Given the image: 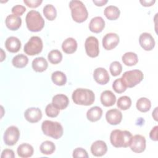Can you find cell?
<instances>
[{
    "label": "cell",
    "instance_id": "6da1fadb",
    "mask_svg": "<svg viewBox=\"0 0 158 158\" xmlns=\"http://www.w3.org/2000/svg\"><path fill=\"white\" fill-rule=\"evenodd\" d=\"M133 138L132 134L127 131L114 130L110 135L111 144L115 148H127L130 146Z\"/></svg>",
    "mask_w": 158,
    "mask_h": 158
},
{
    "label": "cell",
    "instance_id": "7a4b0ae2",
    "mask_svg": "<svg viewBox=\"0 0 158 158\" xmlns=\"http://www.w3.org/2000/svg\"><path fill=\"white\" fill-rule=\"evenodd\" d=\"M72 100L75 104L82 106H90L95 99L93 91L86 88H77L72 93Z\"/></svg>",
    "mask_w": 158,
    "mask_h": 158
},
{
    "label": "cell",
    "instance_id": "3957f363",
    "mask_svg": "<svg viewBox=\"0 0 158 158\" xmlns=\"http://www.w3.org/2000/svg\"><path fill=\"white\" fill-rule=\"evenodd\" d=\"M25 22L28 29L33 32L41 31L44 26V20L40 13L35 10H30L27 13Z\"/></svg>",
    "mask_w": 158,
    "mask_h": 158
},
{
    "label": "cell",
    "instance_id": "277c9868",
    "mask_svg": "<svg viewBox=\"0 0 158 158\" xmlns=\"http://www.w3.org/2000/svg\"><path fill=\"white\" fill-rule=\"evenodd\" d=\"M72 17L74 21L81 23L85 21L88 16V10L81 1L72 0L69 2Z\"/></svg>",
    "mask_w": 158,
    "mask_h": 158
},
{
    "label": "cell",
    "instance_id": "5b68a950",
    "mask_svg": "<svg viewBox=\"0 0 158 158\" xmlns=\"http://www.w3.org/2000/svg\"><path fill=\"white\" fill-rule=\"evenodd\" d=\"M41 129L44 135L54 139H59L63 135V127L57 122L44 120L41 124Z\"/></svg>",
    "mask_w": 158,
    "mask_h": 158
},
{
    "label": "cell",
    "instance_id": "8992f818",
    "mask_svg": "<svg viewBox=\"0 0 158 158\" xmlns=\"http://www.w3.org/2000/svg\"><path fill=\"white\" fill-rule=\"evenodd\" d=\"M143 72L136 69L124 72L121 78L127 88H133L139 83L143 80Z\"/></svg>",
    "mask_w": 158,
    "mask_h": 158
},
{
    "label": "cell",
    "instance_id": "52a82bcc",
    "mask_svg": "<svg viewBox=\"0 0 158 158\" xmlns=\"http://www.w3.org/2000/svg\"><path fill=\"white\" fill-rule=\"evenodd\" d=\"M42 40L37 36H31L24 46V52L29 56H35L40 54L43 49Z\"/></svg>",
    "mask_w": 158,
    "mask_h": 158
},
{
    "label": "cell",
    "instance_id": "ba28073f",
    "mask_svg": "<svg viewBox=\"0 0 158 158\" xmlns=\"http://www.w3.org/2000/svg\"><path fill=\"white\" fill-rule=\"evenodd\" d=\"M85 48L86 54L90 57H96L99 55V41L93 36L88 37L85 43Z\"/></svg>",
    "mask_w": 158,
    "mask_h": 158
},
{
    "label": "cell",
    "instance_id": "9c48e42d",
    "mask_svg": "<svg viewBox=\"0 0 158 158\" xmlns=\"http://www.w3.org/2000/svg\"><path fill=\"white\" fill-rule=\"evenodd\" d=\"M20 136L19 128L15 126L8 127L4 133L3 139L7 146H14L18 141Z\"/></svg>",
    "mask_w": 158,
    "mask_h": 158
},
{
    "label": "cell",
    "instance_id": "30bf717a",
    "mask_svg": "<svg viewBox=\"0 0 158 158\" xmlns=\"http://www.w3.org/2000/svg\"><path fill=\"white\" fill-rule=\"evenodd\" d=\"M130 149L135 153H141L146 149V139L141 135H135L133 136L130 145Z\"/></svg>",
    "mask_w": 158,
    "mask_h": 158
},
{
    "label": "cell",
    "instance_id": "8fae6325",
    "mask_svg": "<svg viewBox=\"0 0 158 158\" xmlns=\"http://www.w3.org/2000/svg\"><path fill=\"white\" fill-rule=\"evenodd\" d=\"M120 38L115 33H107L102 38V46L106 50H112L119 43Z\"/></svg>",
    "mask_w": 158,
    "mask_h": 158
},
{
    "label": "cell",
    "instance_id": "7c38bea8",
    "mask_svg": "<svg viewBox=\"0 0 158 158\" xmlns=\"http://www.w3.org/2000/svg\"><path fill=\"white\" fill-rule=\"evenodd\" d=\"M139 43L145 51H151L155 46V40L149 33H143L139 38Z\"/></svg>",
    "mask_w": 158,
    "mask_h": 158
},
{
    "label": "cell",
    "instance_id": "4fadbf2b",
    "mask_svg": "<svg viewBox=\"0 0 158 158\" xmlns=\"http://www.w3.org/2000/svg\"><path fill=\"white\" fill-rule=\"evenodd\" d=\"M25 118L30 123H36L42 118V112L38 107H30L24 112Z\"/></svg>",
    "mask_w": 158,
    "mask_h": 158
},
{
    "label": "cell",
    "instance_id": "5bb4252c",
    "mask_svg": "<svg viewBox=\"0 0 158 158\" xmlns=\"http://www.w3.org/2000/svg\"><path fill=\"white\" fill-rule=\"evenodd\" d=\"M106 118L109 124L116 125L121 122L122 120V114L117 109H112L107 111Z\"/></svg>",
    "mask_w": 158,
    "mask_h": 158
},
{
    "label": "cell",
    "instance_id": "9a60e30c",
    "mask_svg": "<svg viewBox=\"0 0 158 158\" xmlns=\"http://www.w3.org/2000/svg\"><path fill=\"white\" fill-rule=\"evenodd\" d=\"M107 151L106 143L102 140L94 141L91 146V152L92 154L96 157L104 156Z\"/></svg>",
    "mask_w": 158,
    "mask_h": 158
},
{
    "label": "cell",
    "instance_id": "2e32d148",
    "mask_svg": "<svg viewBox=\"0 0 158 158\" xmlns=\"http://www.w3.org/2000/svg\"><path fill=\"white\" fill-rule=\"evenodd\" d=\"M94 80L100 85H106L109 81V75L107 71L102 67L96 68L93 72Z\"/></svg>",
    "mask_w": 158,
    "mask_h": 158
},
{
    "label": "cell",
    "instance_id": "e0dca14e",
    "mask_svg": "<svg viewBox=\"0 0 158 158\" xmlns=\"http://www.w3.org/2000/svg\"><path fill=\"white\" fill-rule=\"evenodd\" d=\"M5 23L6 27L10 30L15 31L18 30L22 24V19L16 15L10 14L7 16Z\"/></svg>",
    "mask_w": 158,
    "mask_h": 158
},
{
    "label": "cell",
    "instance_id": "ac0fdd59",
    "mask_svg": "<svg viewBox=\"0 0 158 158\" xmlns=\"http://www.w3.org/2000/svg\"><path fill=\"white\" fill-rule=\"evenodd\" d=\"M104 27L105 21L99 16L93 17L89 23V29L90 31L96 33L101 32Z\"/></svg>",
    "mask_w": 158,
    "mask_h": 158
},
{
    "label": "cell",
    "instance_id": "d6986e66",
    "mask_svg": "<svg viewBox=\"0 0 158 158\" xmlns=\"http://www.w3.org/2000/svg\"><path fill=\"white\" fill-rule=\"evenodd\" d=\"M5 47L10 52H17L21 48V42L17 37L10 36L5 41Z\"/></svg>",
    "mask_w": 158,
    "mask_h": 158
},
{
    "label": "cell",
    "instance_id": "ffe728a7",
    "mask_svg": "<svg viewBox=\"0 0 158 158\" xmlns=\"http://www.w3.org/2000/svg\"><path fill=\"white\" fill-rule=\"evenodd\" d=\"M52 103L59 110H64L68 106L69 100L66 95L63 94H58L53 96Z\"/></svg>",
    "mask_w": 158,
    "mask_h": 158
},
{
    "label": "cell",
    "instance_id": "44dd1931",
    "mask_svg": "<svg viewBox=\"0 0 158 158\" xmlns=\"http://www.w3.org/2000/svg\"><path fill=\"white\" fill-rule=\"evenodd\" d=\"M101 102L105 107H110L116 102L115 95L110 90L104 91L101 94Z\"/></svg>",
    "mask_w": 158,
    "mask_h": 158
},
{
    "label": "cell",
    "instance_id": "7402d4cb",
    "mask_svg": "<svg viewBox=\"0 0 158 158\" xmlns=\"http://www.w3.org/2000/svg\"><path fill=\"white\" fill-rule=\"evenodd\" d=\"M62 49L66 54H72L77 49V41L73 38H67L62 44Z\"/></svg>",
    "mask_w": 158,
    "mask_h": 158
},
{
    "label": "cell",
    "instance_id": "603a6c76",
    "mask_svg": "<svg viewBox=\"0 0 158 158\" xmlns=\"http://www.w3.org/2000/svg\"><path fill=\"white\" fill-rule=\"evenodd\" d=\"M18 156L22 158H27L32 156L33 154V148L28 143H22L20 144L17 149Z\"/></svg>",
    "mask_w": 158,
    "mask_h": 158
},
{
    "label": "cell",
    "instance_id": "cb8c5ba5",
    "mask_svg": "<svg viewBox=\"0 0 158 158\" xmlns=\"http://www.w3.org/2000/svg\"><path fill=\"white\" fill-rule=\"evenodd\" d=\"M102 115V110L100 107L94 106L88 110L86 112V117L88 120L94 122L99 120Z\"/></svg>",
    "mask_w": 158,
    "mask_h": 158
},
{
    "label": "cell",
    "instance_id": "d4e9b609",
    "mask_svg": "<svg viewBox=\"0 0 158 158\" xmlns=\"http://www.w3.org/2000/svg\"><path fill=\"white\" fill-rule=\"evenodd\" d=\"M32 68L37 72H42L46 70L48 68V64L47 60L43 57H36L32 61Z\"/></svg>",
    "mask_w": 158,
    "mask_h": 158
},
{
    "label": "cell",
    "instance_id": "484cf974",
    "mask_svg": "<svg viewBox=\"0 0 158 158\" xmlns=\"http://www.w3.org/2000/svg\"><path fill=\"white\" fill-rule=\"evenodd\" d=\"M104 13L107 19L110 20H114L119 17L120 11L117 6H109L105 8Z\"/></svg>",
    "mask_w": 158,
    "mask_h": 158
},
{
    "label": "cell",
    "instance_id": "4316f807",
    "mask_svg": "<svg viewBox=\"0 0 158 158\" xmlns=\"http://www.w3.org/2000/svg\"><path fill=\"white\" fill-rule=\"evenodd\" d=\"M122 60L123 64L127 66L135 65L138 62L137 54L133 52H127L125 53L122 57Z\"/></svg>",
    "mask_w": 158,
    "mask_h": 158
},
{
    "label": "cell",
    "instance_id": "83f0119b",
    "mask_svg": "<svg viewBox=\"0 0 158 158\" xmlns=\"http://www.w3.org/2000/svg\"><path fill=\"white\" fill-rule=\"evenodd\" d=\"M28 62V58L27 56L20 54L14 56L12 60V65L16 68H23Z\"/></svg>",
    "mask_w": 158,
    "mask_h": 158
},
{
    "label": "cell",
    "instance_id": "f1b7e54d",
    "mask_svg": "<svg viewBox=\"0 0 158 158\" xmlns=\"http://www.w3.org/2000/svg\"><path fill=\"white\" fill-rule=\"evenodd\" d=\"M51 80L57 86H63L67 82L66 75L61 71H56L52 73Z\"/></svg>",
    "mask_w": 158,
    "mask_h": 158
},
{
    "label": "cell",
    "instance_id": "f546056e",
    "mask_svg": "<svg viewBox=\"0 0 158 158\" xmlns=\"http://www.w3.org/2000/svg\"><path fill=\"white\" fill-rule=\"evenodd\" d=\"M136 108L141 112H146L150 110L151 103L149 99L146 98H140L138 99L136 104Z\"/></svg>",
    "mask_w": 158,
    "mask_h": 158
},
{
    "label": "cell",
    "instance_id": "4dcf8cb0",
    "mask_svg": "<svg viewBox=\"0 0 158 158\" xmlns=\"http://www.w3.org/2000/svg\"><path fill=\"white\" fill-rule=\"evenodd\" d=\"M40 149L42 154L49 155L52 154L54 152L56 149V146L54 143L51 141H45L41 144Z\"/></svg>",
    "mask_w": 158,
    "mask_h": 158
},
{
    "label": "cell",
    "instance_id": "1f68e13d",
    "mask_svg": "<svg viewBox=\"0 0 158 158\" xmlns=\"http://www.w3.org/2000/svg\"><path fill=\"white\" fill-rule=\"evenodd\" d=\"M43 14L49 20H54L57 16V10L52 4H47L43 7Z\"/></svg>",
    "mask_w": 158,
    "mask_h": 158
},
{
    "label": "cell",
    "instance_id": "d6a6232c",
    "mask_svg": "<svg viewBox=\"0 0 158 158\" xmlns=\"http://www.w3.org/2000/svg\"><path fill=\"white\" fill-rule=\"evenodd\" d=\"M131 105V100L130 97L127 96H123L120 97L117 102V107L123 110L128 109Z\"/></svg>",
    "mask_w": 158,
    "mask_h": 158
},
{
    "label": "cell",
    "instance_id": "836d02e7",
    "mask_svg": "<svg viewBox=\"0 0 158 158\" xmlns=\"http://www.w3.org/2000/svg\"><path fill=\"white\" fill-rule=\"evenodd\" d=\"M48 59L51 64H57L61 62L62 59V54L59 50H52L49 52Z\"/></svg>",
    "mask_w": 158,
    "mask_h": 158
},
{
    "label": "cell",
    "instance_id": "e575fe53",
    "mask_svg": "<svg viewBox=\"0 0 158 158\" xmlns=\"http://www.w3.org/2000/svg\"><path fill=\"white\" fill-rule=\"evenodd\" d=\"M109 70L112 76H118L121 73L122 71V64L118 61H114L110 64L109 66Z\"/></svg>",
    "mask_w": 158,
    "mask_h": 158
},
{
    "label": "cell",
    "instance_id": "d590c367",
    "mask_svg": "<svg viewBox=\"0 0 158 158\" xmlns=\"http://www.w3.org/2000/svg\"><path fill=\"white\" fill-rule=\"evenodd\" d=\"M112 88L117 93H122L127 89V87L122 81L121 78L116 79L113 82Z\"/></svg>",
    "mask_w": 158,
    "mask_h": 158
},
{
    "label": "cell",
    "instance_id": "8d00e7d4",
    "mask_svg": "<svg viewBox=\"0 0 158 158\" xmlns=\"http://www.w3.org/2000/svg\"><path fill=\"white\" fill-rule=\"evenodd\" d=\"M45 112L49 117H56L59 114V109L56 107L52 103H49L46 107Z\"/></svg>",
    "mask_w": 158,
    "mask_h": 158
},
{
    "label": "cell",
    "instance_id": "74e56055",
    "mask_svg": "<svg viewBox=\"0 0 158 158\" xmlns=\"http://www.w3.org/2000/svg\"><path fill=\"white\" fill-rule=\"evenodd\" d=\"M72 156L73 157H88V154L85 149L82 148H77L73 151Z\"/></svg>",
    "mask_w": 158,
    "mask_h": 158
},
{
    "label": "cell",
    "instance_id": "f35d334b",
    "mask_svg": "<svg viewBox=\"0 0 158 158\" xmlns=\"http://www.w3.org/2000/svg\"><path fill=\"white\" fill-rule=\"evenodd\" d=\"M26 10V7L22 5H15L12 8V12L13 14L20 16Z\"/></svg>",
    "mask_w": 158,
    "mask_h": 158
},
{
    "label": "cell",
    "instance_id": "ab89813d",
    "mask_svg": "<svg viewBox=\"0 0 158 158\" xmlns=\"http://www.w3.org/2000/svg\"><path fill=\"white\" fill-rule=\"evenodd\" d=\"M42 0H24L23 2L28 6L31 8H36L38 7L41 3Z\"/></svg>",
    "mask_w": 158,
    "mask_h": 158
},
{
    "label": "cell",
    "instance_id": "60d3db41",
    "mask_svg": "<svg viewBox=\"0 0 158 158\" xmlns=\"http://www.w3.org/2000/svg\"><path fill=\"white\" fill-rule=\"evenodd\" d=\"M1 158H14L15 154L13 150L9 149H5L2 151L1 156Z\"/></svg>",
    "mask_w": 158,
    "mask_h": 158
},
{
    "label": "cell",
    "instance_id": "b9f144b4",
    "mask_svg": "<svg viewBox=\"0 0 158 158\" xmlns=\"http://www.w3.org/2000/svg\"><path fill=\"white\" fill-rule=\"evenodd\" d=\"M157 128L158 127L156 125L150 131L149 133V137L150 138L155 141H157Z\"/></svg>",
    "mask_w": 158,
    "mask_h": 158
},
{
    "label": "cell",
    "instance_id": "7bdbcfd3",
    "mask_svg": "<svg viewBox=\"0 0 158 158\" xmlns=\"http://www.w3.org/2000/svg\"><path fill=\"white\" fill-rule=\"evenodd\" d=\"M140 3L142 4V6H145V7H149V6H152L154 2H155V1L154 0H151V1H139Z\"/></svg>",
    "mask_w": 158,
    "mask_h": 158
},
{
    "label": "cell",
    "instance_id": "ee69618b",
    "mask_svg": "<svg viewBox=\"0 0 158 158\" xmlns=\"http://www.w3.org/2000/svg\"><path fill=\"white\" fill-rule=\"evenodd\" d=\"M93 2L96 4L97 6H102L103 5L106 4L107 2V0H100V1H96L93 0Z\"/></svg>",
    "mask_w": 158,
    "mask_h": 158
},
{
    "label": "cell",
    "instance_id": "f6af8a7d",
    "mask_svg": "<svg viewBox=\"0 0 158 158\" xmlns=\"http://www.w3.org/2000/svg\"><path fill=\"white\" fill-rule=\"evenodd\" d=\"M157 107H156L154 110L152 112V117L154 118V120L156 121L157 120Z\"/></svg>",
    "mask_w": 158,
    "mask_h": 158
},
{
    "label": "cell",
    "instance_id": "bcb514c9",
    "mask_svg": "<svg viewBox=\"0 0 158 158\" xmlns=\"http://www.w3.org/2000/svg\"><path fill=\"white\" fill-rule=\"evenodd\" d=\"M1 61H3V60L6 58V53L4 52L2 49H1Z\"/></svg>",
    "mask_w": 158,
    "mask_h": 158
}]
</instances>
